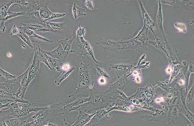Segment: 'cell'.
Wrapping results in <instances>:
<instances>
[{
  "mask_svg": "<svg viewBox=\"0 0 194 126\" xmlns=\"http://www.w3.org/2000/svg\"><path fill=\"white\" fill-rule=\"evenodd\" d=\"M51 25H52V27L53 28L55 29H59L60 27H62L63 25H64L63 23H59V24H52L51 23Z\"/></svg>",
  "mask_w": 194,
  "mask_h": 126,
  "instance_id": "obj_1",
  "label": "cell"
},
{
  "mask_svg": "<svg viewBox=\"0 0 194 126\" xmlns=\"http://www.w3.org/2000/svg\"><path fill=\"white\" fill-rule=\"evenodd\" d=\"M99 82L101 84H105L106 83V80L104 78H101L99 80Z\"/></svg>",
  "mask_w": 194,
  "mask_h": 126,
  "instance_id": "obj_2",
  "label": "cell"
},
{
  "mask_svg": "<svg viewBox=\"0 0 194 126\" xmlns=\"http://www.w3.org/2000/svg\"><path fill=\"white\" fill-rule=\"evenodd\" d=\"M164 98L163 97H160V98H157L156 100V102L157 103H159V102H161L163 101Z\"/></svg>",
  "mask_w": 194,
  "mask_h": 126,
  "instance_id": "obj_3",
  "label": "cell"
},
{
  "mask_svg": "<svg viewBox=\"0 0 194 126\" xmlns=\"http://www.w3.org/2000/svg\"><path fill=\"white\" fill-rule=\"evenodd\" d=\"M166 71H167L168 73H170L173 71V69H172L171 67H169V68H167Z\"/></svg>",
  "mask_w": 194,
  "mask_h": 126,
  "instance_id": "obj_4",
  "label": "cell"
},
{
  "mask_svg": "<svg viewBox=\"0 0 194 126\" xmlns=\"http://www.w3.org/2000/svg\"><path fill=\"white\" fill-rule=\"evenodd\" d=\"M136 81L137 82H140V77H139L138 76H137V77H136Z\"/></svg>",
  "mask_w": 194,
  "mask_h": 126,
  "instance_id": "obj_5",
  "label": "cell"
}]
</instances>
